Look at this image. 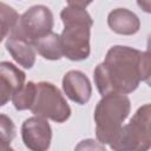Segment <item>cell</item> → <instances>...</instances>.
I'll use <instances>...</instances> for the list:
<instances>
[{
  "label": "cell",
  "mask_w": 151,
  "mask_h": 151,
  "mask_svg": "<svg viewBox=\"0 0 151 151\" xmlns=\"http://www.w3.org/2000/svg\"><path fill=\"white\" fill-rule=\"evenodd\" d=\"M151 106H140L130 123L123 125L113 140L109 144L113 151H149L151 146L150 137Z\"/></svg>",
  "instance_id": "277c9868"
},
{
  "label": "cell",
  "mask_w": 151,
  "mask_h": 151,
  "mask_svg": "<svg viewBox=\"0 0 151 151\" xmlns=\"http://www.w3.org/2000/svg\"><path fill=\"white\" fill-rule=\"evenodd\" d=\"M131 110V101L125 94H106L94 109L96 137L101 144H110L123 126Z\"/></svg>",
  "instance_id": "3957f363"
},
{
  "label": "cell",
  "mask_w": 151,
  "mask_h": 151,
  "mask_svg": "<svg viewBox=\"0 0 151 151\" xmlns=\"http://www.w3.org/2000/svg\"><path fill=\"white\" fill-rule=\"evenodd\" d=\"M19 19L20 17L13 7L0 2V42L4 38L8 37L11 31L19 22Z\"/></svg>",
  "instance_id": "4fadbf2b"
},
{
  "label": "cell",
  "mask_w": 151,
  "mask_h": 151,
  "mask_svg": "<svg viewBox=\"0 0 151 151\" xmlns=\"http://www.w3.org/2000/svg\"><path fill=\"white\" fill-rule=\"evenodd\" d=\"M109 27L123 35H132L139 31L140 21L139 18L127 8H116L110 12L107 17Z\"/></svg>",
  "instance_id": "30bf717a"
},
{
  "label": "cell",
  "mask_w": 151,
  "mask_h": 151,
  "mask_svg": "<svg viewBox=\"0 0 151 151\" xmlns=\"http://www.w3.org/2000/svg\"><path fill=\"white\" fill-rule=\"evenodd\" d=\"M0 151H14L9 145H0Z\"/></svg>",
  "instance_id": "e0dca14e"
},
{
  "label": "cell",
  "mask_w": 151,
  "mask_h": 151,
  "mask_svg": "<svg viewBox=\"0 0 151 151\" xmlns=\"http://www.w3.org/2000/svg\"><path fill=\"white\" fill-rule=\"evenodd\" d=\"M54 25L53 14L47 6L35 5L29 7L19 19L17 26L11 31L12 34H15L31 45L52 32Z\"/></svg>",
  "instance_id": "8992f818"
},
{
  "label": "cell",
  "mask_w": 151,
  "mask_h": 151,
  "mask_svg": "<svg viewBox=\"0 0 151 151\" xmlns=\"http://www.w3.org/2000/svg\"><path fill=\"white\" fill-rule=\"evenodd\" d=\"M21 137L28 150L47 151L51 145L52 129L47 119L33 116L22 123Z\"/></svg>",
  "instance_id": "52a82bcc"
},
{
  "label": "cell",
  "mask_w": 151,
  "mask_h": 151,
  "mask_svg": "<svg viewBox=\"0 0 151 151\" xmlns=\"http://www.w3.org/2000/svg\"><path fill=\"white\" fill-rule=\"evenodd\" d=\"M63 90L72 101L79 105H85L92 94V86L85 73L72 70L63 78Z\"/></svg>",
  "instance_id": "9c48e42d"
},
{
  "label": "cell",
  "mask_w": 151,
  "mask_h": 151,
  "mask_svg": "<svg viewBox=\"0 0 151 151\" xmlns=\"http://www.w3.org/2000/svg\"><path fill=\"white\" fill-rule=\"evenodd\" d=\"M74 151H106V149L104 144L90 138V139H84L79 142L76 145Z\"/></svg>",
  "instance_id": "2e32d148"
},
{
  "label": "cell",
  "mask_w": 151,
  "mask_h": 151,
  "mask_svg": "<svg viewBox=\"0 0 151 151\" xmlns=\"http://www.w3.org/2000/svg\"><path fill=\"white\" fill-rule=\"evenodd\" d=\"M98 92L106 94H127L140 81L150 83V53L123 45L112 46L103 63L93 72Z\"/></svg>",
  "instance_id": "6da1fadb"
},
{
  "label": "cell",
  "mask_w": 151,
  "mask_h": 151,
  "mask_svg": "<svg viewBox=\"0 0 151 151\" xmlns=\"http://www.w3.org/2000/svg\"><path fill=\"white\" fill-rule=\"evenodd\" d=\"M29 110L37 117L55 123H64L71 116V107L60 90L48 81L35 84V97Z\"/></svg>",
  "instance_id": "5b68a950"
},
{
  "label": "cell",
  "mask_w": 151,
  "mask_h": 151,
  "mask_svg": "<svg viewBox=\"0 0 151 151\" xmlns=\"http://www.w3.org/2000/svg\"><path fill=\"white\" fill-rule=\"evenodd\" d=\"M35 97V83L28 81L12 97V103L18 111L31 109Z\"/></svg>",
  "instance_id": "5bb4252c"
},
{
  "label": "cell",
  "mask_w": 151,
  "mask_h": 151,
  "mask_svg": "<svg viewBox=\"0 0 151 151\" xmlns=\"http://www.w3.org/2000/svg\"><path fill=\"white\" fill-rule=\"evenodd\" d=\"M91 2L68 1L67 6L60 12L64 29L59 34L63 57L73 61H80L88 58L91 27L93 20L86 11Z\"/></svg>",
  "instance_id": "7a4b0ae2"
},
{
  "label": "cell",
  "mask_w": 151,
  "mask_h": 151,
  "mask_svg": "<svg viewBox=\"0 0 151 151\" xmlns=\"http://www.w3.org/2000/svg\"><path fill=\"white\" fill-rule=\"evenodd\" d=\"M6 50L12 58L24 68H32L35 63V50L25 39L9 33L6 40Z\"/></svg>",
  "instance_id": "8fae6325"
},
{
  "label": "cell",
  "mask_w": 151,
  "mask_h": 151,
  "mask_svg": "<svg viewBox=\"0 0 151 151\" xmlns=\"http://www.w3.org/2000/svg\"><path fill=\"white\" fill-rule=\"evenodd\" d=\"M26 74L9 61L0 63V107L5 106L13 94L25 85Z\"/></svg>",
  "instance_id": "ba28073f"
},
{
  "label": "cell",
  "mask_w": 151,
  "mask_h": 151,
  "mask_svg": "<svg viewBox=\"0 0 151 151\" xmlns=\"http://www.w3.org/2000/svg\"><path fill=\"white\" fill-rule=\"evenodd\" d=\"M32 46L34 50L47 60H59L63 57L60 48V39L59 34L51 32L45 37L35 40Z\"/></svg>",
  "instance_id": "7c38bea8"
},
{
  "label": "cell",
  "mask_w": 151,
  "mask_h": 151,
  "mask_svg": "<svg viewBox=\"0 0 151 151\" xmlns=\"http://www.w3.org/2000/svg\"><path fill=\"white\" fill-rule=\"evenodd\" d=\"M15 137V125L9 117L0 113V145H9Z\"/></svg>",
  "instance_id": "9a60e30c"
}]
</instances>
